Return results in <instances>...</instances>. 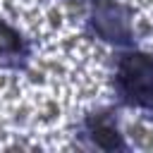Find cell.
I'll use <instances>...</instances> for the list:
<instances>
[{"label":"cell","instance_id":"cell-1","mask_svg":"<svg viewBox=\"0 0 153 153\" xmlns=\"http://www.w3.org/2000/svg\"><path fill=\"white\" fill-rule=\"evenodd\" d=\"M120 88L129 103L153 108V60L143 53L124 55L120 62Z\"/></svg>","mask_w":153,"mask_h":153},{"label":"cell","instance_id":"cell-2","mask_svg":"<svg viewBox=\"0 0 153 153\" xmlns=\"http://www.w3.org/2000/svg\"><path fill=\"white\" fill-rule=\"evenodd\" d=\"M93 26L96 31L108 41H129V24L124 19V12L112 0H98L93 7Z\"/></svg>","mask_w":153,"mask_h":153},{"label":"cell","instance_id":"cell-3","mask_svg":"<svg viewBox=\"0 0 153 153\" xmlns=\"http://www.w3.org/2000/svg\"><path fill=\"white\" fill-rule=\"evenodd\" d=\"M91 139L100 148H105V151H115V148H122L124 146L122 143V136L117 134V129L110 122H105V120H100V122H96L91 127Z\"/></svg>","mask_w":153,"mask_h":153},{"label":"cell","instance_id":"cell-4","mask_svg":"<svg viewBox=\"0 0 153 153\" xmlns=\"http://www.w3.org/2000/svg\"><path fill=\"white\" fill-rule=\"evenodd\" d=\"M22 48V38L14 29H10L5 22H0V53H17Z\"/></svg>","mask_w":153,"mask_h":153}]
</instances>
